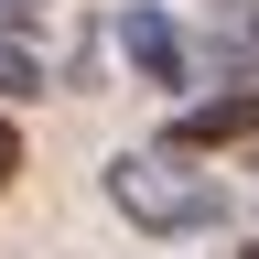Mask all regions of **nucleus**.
<instances>
[{
    "instance_id": "nucleus-1",
    "label": "nucleus",
    "mask_w": 259,
    "mask_h": 259,
    "mask_svg": "<svg viewBox=\"0 0 259 259\" xmlns=\"http://www.w3.org/2000/svg\"><path fill=\"white\" fill-rule=\"evenodd\" d=\"M108 205L141 227V238H205V227H227L216 151H184V141H130V151H108Z\"/></svg>"
},
{
    "instance_id": "nucleus-2",
    "label": "nucleus",
    "mask_w": 259,
    "mask_h": 259,
    "mask_svg": "<svg viewBox=\"0 0 259 259\" xmlns=\"http://www.w3.org/2000/svg\"><path fill=\"white\" fill-rule=\"evenodd\" d=\"M119 54L141 65L151 87H194V76H205V54L184 44V22H173V11H151V0H130V11H119Z\"/></svg>"
},
{
    "instance_id": "nucleus-3",
    "label": "nucleus",
    "mask_w": 259,
    "mask_h": 259,
    "mask_svg": "<svg viewBox=\"0 0 259 259\" xmlns=\"http://www.w3.org/2000/svg\"><path fill=\"white\" fill-rule=\"evenodd\" d=\"M162 141H184V151H248V141H259V87H216V97H194Z\"/></svg>"
},
{
    "instance_id": "nucleus-4",
    "label": "nucleus",
    "mask_w": 259,
    "mask_h": 259,
    "mask_svg": "<svg viewBox=\"0 0 259 259\" xmlns=\"http://www.w3.org/2000/svg\"><path fill=\"white\" fill-rule=\"evenodd\" d=\"M32 87H44V65H32L22 44H0V97H32Z\"/></svg>"
},
{
    "instance_id": "nucleus-5",
    "label": "nucleus",
    "mask_w": 259,
    "mask_h": 259,
    "mask_svg": "<svg viewBox=\"0 0 259 259\" xmlns=\"http://www.w3.org/2000/svg\"><path fill=\"white\" fill-rule=\"evenodd\" d=\"M11 184H22V130L0 119V194H11Z\"/></svg>"
},
{
    "instance_id": "nucleus-6",
    "label": "nucleus",
    "mask_w": 259,
    "mask_h": 259,
    "mask_svg": "<svg viewBox=\"0 0 259 259\" xmlns=\"http://www.w3.org/2000/svg\"><path fill=\"white\" fill-rule=\"evenodd\" d=\"M22 22H44V0H0V44H11Z\"/></svg>"
},
{
    "instance_id": "nucleus-7",
    "label": "nucleus",
    "mask_w": 259,
    "mask_h": 259,
    "mask_svg": "<svg viewBox=\"0 0 259 259\" xmlns=\"http://www.w3.org/2000/svg\"><path fill=\"white\" fill-rule=\"evenodd\" d=\"M248 259H259V238H248Z\"/></svg>"
}]
</instances>
